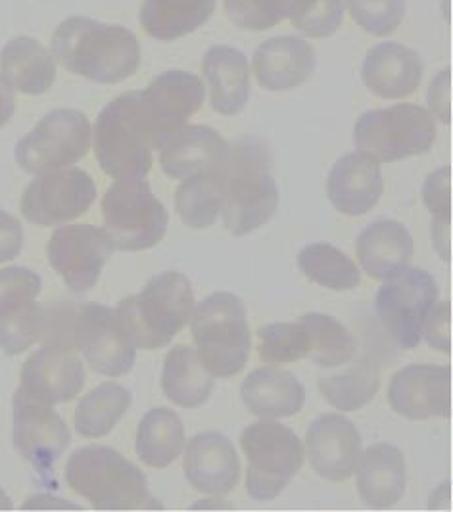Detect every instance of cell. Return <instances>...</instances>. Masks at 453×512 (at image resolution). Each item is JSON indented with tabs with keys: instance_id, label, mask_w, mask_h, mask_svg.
I'll return each mask as SVG.
<instances>
[{
	"instance_id": "obj_1",
	"label": "cell",
	"mask_w": 453,
	"mask_h": 512,
	"mask_svg": "<svg viewBox=\"0 0 453 512\" xmlns=\"http://www.w3.org/2000/svg\"><path fill=\"white\" fill-rule=\"evenodd\" d=\"M43 348L75 351L98 374L120 378L131 373L135 351L114 309L102 303L54 302L43 305Z\"/></svg>"
},
{
	"instance_id": "obj_2",
	"label": "cell",
	"mask_w": 453,
	"mask_h": 512,
	"mask_svg": "<svg viewBox=\"0 0 453 512\" xmlns=\"http://www.w3.org/2000/svg\"><path fill=\"white\" fill-rule=\"evenodd\" d=\"M50 47L64 70L102 85L129 79L143 60L139 39L131 29L87 16H72L58 25Z\"/></svg>"
},
{
	"instance_id": "obj_3",
	"label": "cell",
	"mask_w": 453,
	"mask_h": 512,
	"mask_svg": "<svg viewBox=\"0 0 453 512\" xmlns=\"http://www.w3.org/2000/svg\"><path fill=\"white\" fill-rule=\"evenodd\" d=\"M217 173L223 187L221 219L227 233L246 236L273 219L281 194L271 173V154L262 140L240 137L231 142Z\"/></svg>"
},
{
	"instance_id": "obj_4",
	"label": "cell",
	"mask_w": 453,
	"mask_h": 512,
	"mask_svg": "<svg viewBox=\"0 0 453 512\" xmlns=\"http://www.w3.org/2000/svg\"><path fill=\"white\" fill-rule=\"evenodd\" d=\"M196 309L191 280L179 271L154 275L141 292L123 298L114 309L137 350L156 351L191 323Z\"/></svg>"
},
{
	"instance_id": "obj_5",
	"label": "cell",
	"mask_w": 453,
	"mask_h": 512,
	"mask_svg": "<svg viewBox=\"0 0 453 512\" xmlns=\"http://www.w3.org/2000/svg\"><path fill=\"white\" fill-rule=\"evenodd\" d=\"M66 482L100 511L162 509L143 470L106 445L75 449L66 465Z\"/></svg>"
},
{
	"instance_id": "obj_6",
	"label": "cell",
	"mask_w": 453,
	"mask_h": 512,
	"mask_svg": "<svg viewBox=\"0 0 453 512\" xmlns=\"http://www.w3.org/2000/svg\"><path fill=\"white\" fill-rule=\"evenodd\" d=\"M93 150L100 169L114 181H141L158 146L144 121L137 91L114 98L96 117Z\"/></svg>"
},
{
	"instance_id": "obj_7",
	"label": "cell",
	"mask_w": 453,
	"mask_h": 512,
	"mask_svg": "<svg viewBox=\"0 0 453 512\" xmlns=\"http://www.w3.org/2000/svg\"><path fill=\"white\" fill-rule=\"evenodd\" d=\"M191 330L198 359L214 378H233L246 369L252 330L239 296L214 292L196 303Z\"/></svg>"
},
{
	"instance_id": "obj_8",
	"label": "cell",
	"mask_w": 453,
	"mask_h": 512,
	"mask_svg": "<svg viewBox=\"0 0 453 512\" xmlns=\"http://www.w3.org/2000/svg\"><path fill=\"white\" fill-rule=\"evenodd\" d=\"M240 449L248 461L246 493L254 501L277 499L306 461L304 443L277 420L248 424L240 434Z\"/></svg>"
},
{
	"instance_id": "obj_9",
	"label": "cell",
	"mask_w": 453,
	"mask_h": 512,
	"mask_svg": "<svg viewBox=\"0 0 453 512\" xmlns=\"http://www.w3.org/2000/svg\"><path fill=\"white\" fill-rule=\"evenodd\" d=\"M436 119L419 104H394L365 112L354 125L356 150L377 163L427 154L438 137Z\"/></svg>"
},
{
	"instance_id": "obj_10",
	"label": "cell",
	"mask_w": 453,
	"mask_h": 512,
	"mask_svg": "<svg viewBox=\"0 0 453 512\" xmlns=\"http://www.w3.org/2000/svg\"><path fill=\"white\" fill-rule=\"evenodd\" d=\"M102 221L116 250L143 252L164 240L169 213L144 179L116 181L102 198Z\"/></svg>"
},
{
	"instance_id": "obj_11",
	"label": "cell",
	"mask_w": 453,
	"mask_h": 512,
	"mask_svg": "<svg viewBox=\"0 0 453 512\" xmlns=\"http://www.w3.org/2000/svg\"><path fill=\"white\" fill-rule=\"evenodd\" d=\"M93 146V125L79 110L58 108L43 117L16 146V163L41 175L81 162Z\"/></svg>"
},
{
	"instance_id": "obj_12",
	"label": "cell",
	"mask_w": 453,
	"mask_h": 512,
	"mask_svg": "<svg viewBox=\"0 0 453 512\" xmlns=\"http://www.w3.org/2000/svg\"><path fill=\"white\" fill-rule=\"evenodd\" d=\"M440 302V288L434 277L415 267L382 280L377 309L392 340L402 350L419 346L421 326L430 309Z\"/></svg>"
},
{
	"instance_id": "obj_13",
	"label": "cell",
	"mask_w": 453,
	"mask_h": 512,
	"mask_svg": "<svg viewBox=\"0 0 453 512\" xmlns=\"http://www.w3.org/2000/svg\"><path fill=\"white\" fill-rule=\"evenodd\" d=\"M93 177L79 167H64L37 175L22 194V215L39 227L68 225L95 204Z\"/></svg>"
},
{
	"instance_id": "obj_14",
	"label": "cell",
	"mask_w": 453,
	"mask_h": 512,
	"mask_svg": "<svg viewBox=\"0 0 453 512\" xmlns=\"http://www.w3.org/2000/svg\"><path fill=\"white\" fill-rule=\"evenodd\" d=\"M139 94V106L156 146L189 125L202 108L206 87L191 71L169 70L156 75Z\"/></svg>"
},
{
	"instance_id": "obj_15",
	"label": "cell",
	"mask_w": 453,
	"mask_h": 512,
	"mask_svg": "<svg viewBox=\"0 0 453 512\" xmlns=\"http://www.w3.org/2000/svg\"><path fill=\"white\" fill-rule=\"evenodd\" d=\"M114 250V242L104 229L75 223L50 236L47 259L70 290L87 292L95 288Z\"/></svg>"
},
{
	"instance_id": "obj_16",
	"label": "cell",
	"mask_w": 453,
	"mask_h": 512,
	"mask_svg": "<svg viewBox=\"0 0 453 512\" xmlns=\"http://www.w3.org/2000/svg\"><path fill=\"white\" fill-rule=\"evenodd\" d=\"M12 438L18 453L39 472H48L72 442V432L52 405L16 392Z\"/></svg>"
},
{
	"instance_id": "obj_17",
	"label": "cell",
	"mask_w": 453,
	"mask_h": 512,
	"mask_svg": "<svg viewBox=\"0 0 453 512\" xmlns=\"http://www.w3.org/2000/svg\"><path fill=\"white\" fill-rule=\"evenodd\" d=\"M388 403L409 420L448 419L452 415V369L448 365H407L392 376Z\"/></svg>"
},
{
	"instance_id": "obj_18",
	"label": "cell",
	"mask_w": 453,
	"mask_h": 512,
	"mask_svg": "<svg viewBox=\"0 0 453 512\" xmlns=\"http://www.w3.org/2000/svg\"><path fill=\"white\" fill-rule=\"evenodd\" d=\"M306 459L311 468L329 482H344L358 470L363 442L358 426L344 415L327 413L313 420L306 430Z\"/></svg>"
},
{
	"instance_id": "obj_19",
	"label": "cell",
	"mask_w": 453,
	"mask_h": 512,
	"mask_svg": "<svg viewBox=\"0 0 453 512\" xmlns=\"http://www.w3.org/2000/svg\"><path fill=\"white\" fill-rule=\"evenodd\" d=\"M83 388L85 367L81 357L75 351L43 348L27 357L18 392L54 407L72 401Z\"/></svg>"
},
{
	"instance_id": "obj_20",
	"label": "cell",
	"mask_w": 453,
	"mask_h": 512,
	"mask_svg": "<svg viewBox=\"0 0 453 512\" xmlns=\"http://www.w3.org/2000/svg\"><path fill=\"white\" fill-rule=\"evenodd\" d=\"M425 77L423 58L404 43L384 41L367 50L361 64V81L382 100H404L417 93Z\"/></svg>"
},
{
	"instance_id": "obj_21",
	"label": "cell",
	"mask_w": 453,
	"mask_h": 512,
	"mask_svg": "<svg viewBox=\"0 0 453 512\" xmlns=\"http://www.w3.org/2000/svg\"><path fill=\"white\" fill-rule=\"evenodd\" d=\"M183 470L196 491L225 495L240 482L239 453L227 436L214 430L200 432L183 449Z\"/></svg>"
},
{
	"instance_id": "obj_22",
	"label": "cell",
	"mask_w": 453,
	"mask_h": 512,
	"mask_svg": "<svg viewBox=\"0 0 453 512\" xmlns=\"http://www.w3.org/2000/svg\"><path fill=\"white\" fill-rule=\"evenodd\" d=\"M325 190L338 213L346 217L367 215L379 206L384 194L381 163L358 150L346 152L333 163Z\"/></svg>"
},
{
	"instance_id": "obj_23",
	"label": "cell",
	"mask_w": 453,
	"mask_h": 512,
	"mask_svg": "<svg viewBox=\"0 0 453 512\" xmlns=\"http://www.w3.org/2000/svg\"><path fill=\"white\" fill-rule=\"evenodd\" d=\"M317 66V52L310 41L281 35L263 41L252 58V75L271 93H285L308 83Z\"/></svg>"
},
{
	"instance_id": "obj_24",
	"label": "cell",
	"mask_w": 453,
	"mask_h": 512,
	"mask_svg": "<svg viewBox=\"0 0 453 512\" xmlns=\"http://www.w3.org/2000/svg\"><path fill=\"white\" fill-rule=\"evenodd\" d=\"M229 140L206 125H185L158 148L160 167L169 179L185 181L219 169L229 152Z\"/></svg>"
},
{
	"instance_id": "obj_25",
	"label": "cell",
	"mask_w": 453,
	"mask_h": 512,
	"mask_svg": "<svg viewBox=\"0 0 453 512\" xmlns=\"http://www.w3.org/2000/svg\"><path fill=\"white\" fill-rule=\"evenodd\" d=\"M407 486L406 455L394 443H375L361 455L356 489L361 501L375 511L396 507Z\"/></svg>"
},
{
	"instance_id": "obj_26",
	"label": "cell",
	"mask_w": 453,
	"mask_h": 512,
	"mask_svg": "<svg viewBox=\"0 0 453 512\" xmlns=\"http://www.w3.org/2000/svg\"><path fill=\"white\" fill-rule=\"evenodd\" d=\"M202 77L208 83L215 114L239 116L252 93V70L246 54L231 45H214L202 58Z\"/></svg>"
},
{
	"instance_id": "obj_27",
	"label": "cell",
	"mask_w": 453,
	"mask_h": 512,
	"mask_svg": "<svg viewBox=\"0 0 453 512\" xmlns=\"http://www.w3.org/2000/svg\"><path fill=\"white\" fill-rule=\"evenodd\" d=\"M240 399L248 413L260 420L288 419L304 409L306 388L290 371L265 365L244 378Z\"/></svg>"
},
{
	"instance_id": "obj_28",
	"label": "cell",
	"mask_w": 453,
	"mask_h": 512,
	"mask_svg": "<svg viewBox=\"0 0 453 512\" xmlns=\"http://www.w3.org/2000/svg\"><path fill=\"white\" fill-rule=\"evenodd\" d=\"M415 242L406 225L396 219H382L365 227L356 238L359 267L373 280H386L409 267Z\"/></svg>"
},
{
	"instance_id": "obj_29",
	"label": "cell",
	"mask_w": 453,
	"mask_h": 512,
	"mask_svg": "<svg viewBox=\"0 0 453 512\" xmlns=\"http://www.w3.org/2000/svg\"><path fill=\"white\" fill-rule=\"evenodd\" d=\"M0 79L12 91L45 94L56 81V58L41 41L16 37L0 52Z\"/></svg>"
},
{
	"instance_id": "obj_30",
	"label": "cell",
	"mask_w": 453,
	"mask_h": 512,
	"mask_svg": "<svg viewBox=\"0 0 453 512\" xmlns=\"http://www.w3.org/2000/svg\"><path fill=\"white\" fill-rule=\"evenodd\" d=\"M160 384L173 405L196 409L214 394L215 378L202 365L192 344H177L167 351Z\"/></svg>"
},
{
	"instance_id": "obj_31",
	"label": "cell",
	"mask_w": 453,
	"mask_h": 512,
	"mask_svg": "<svg viewBox=\"0 0 453 512\" xmlns=\"http://www.w3.org/2000/svg\"><path fill=\"white\" fill-rule=\"evenodd\" d=\"M217 0H144L139 22L144 33L156 41H179L208 24Z\"/></svg>"
},
{
	"instance_id": "obj_32",
	"label": "cell",
	"mask_w": 453,
	"mask_h": 512,
	"mask_svg": "<svg viewBox=\"0 0 453 512\" xmlns=\"http://www.w3.org/2000/svg\"><path fill=\"white\" fill-rule=\"evenodd\" d=\"M185 445V424L173 409L154 407L139 422L135 449L143 465L166 468L183 455Z\"/></svg>"
},
{
	"instance_id": "obj_33",
	"label": "cell",
	"mask_w": 453,
	"mask_h": 512,
	"mask_svg": "<svg viewBox=\"0 0 453 512\" xmlns=\"http://www.w3.org/2000/svg\"><path fill=\"white\" fill-rule=\"evenodd\" d=\"M131 403L133 399L127 388L118 382H104L79 399L73 413L75 430L87 440L104 438L118 426L131 409Z\"/></svg>"
},
{
	"instance_id": "obj_34",
	"label": "cell",
	"mask_w": 453,
	"mask_h": 512,
	"mask_svg": "<svg viewBox=\"0 0 453 512\" xmlns=\"http://www.w3.org/2000/svg\"><path fill=\"white\" fill-rule=\"evenodd\" d=\"M296 263L306 279L333 292H350L361 284L358 263L329 242L304 246Z\"/></svg>"
},
{
	"instance_id": "obj_35",
	"label": "cell",
	"mask_w": 453,
	"mask_h": 512,
	"mask_svg": "<svg viewBox=\"0 0 453 512\" xmlns=\"http://www.w3.org/2000/svg\"><path fill=\"white\" fill-rule=\"evenodd\" d=\"M223 210V187L217 169L212 173L194 175L177 187L175 211L181 221L196 229H210L217 223Z\"/></svg>"
},
{
	"instance_id": "obj_36",
	"label": "cell",
	"mask_w": 453,
	"mask_h": 512,
	"mask_svg": "<svg viewBox=\"0 0 453 512\" xmlns=\"http://www.w3.org/2000/svg\"><path fill=\"white\" fill-rule=\"evenodd\" d=\"M310 336V355L315 365L334 369L350 363L356 353V342L350 330L338 319L325 313H304L298 319Z\"/></svg>"
},
{
	"instance_id": "obj_37",
	"label": "cell",
	"mask_w": 453,
	"mask_h": 512,
	"mask_svg": "<svg viewBox=\"0 0 453 512\" xmlns=\"http://www.w3.org/2000/svg\"><path fill=\"white\" fill-rule=\"evenodd\" d=\"M321 396L340 413H354L365 407L381 390V376L369 363H358L344 373L317 380Z\"/></svg>"
},
{
	"instance_id": "obj_38",
	"label": "cell",
	"mask_w": 453,
	"mask_h": 512,
	"mask_svg": "<svg viewBox=\"0 0 453 512\" xmlns=\"http://www.w3.org/2000/svg\"><path fill=\"white\" fill-rule=\"evenodd\" d=\"M258 355L265 365H290L310 355V336L300 321L271 323L260 330Z\"/></svg>"
},
{
	"instance_id": "obj_39",
	"label": "cell",
	"mask_w": 453,
	"mask_h": 512,
	"mask_svg": "<svg viewBox=\"0 0 453 512\" xmlns=\"http://www.w3.org/2000/svg\"><path fill=\"white\" fill-rule=\"evenodd\" d=\"M288 20L308 39H329L344 25V0H290Z\"/></svg>"
},
{
	"instance_id": "obj_40",
	"label": "cell",
	"mask_w": 453,
	"mask_h": 512,
	"mask_svg": "<svg viewBox=\"0 0 453 512\" xmlns=\"http://www.w3.org/2000/svg\"><path fill=\"white\" fill-rule=\"evenodd\" d=\"M346 12L365 33L388 37L404 24L407 0H344Z\"/></svg>"
},
{
	"instance_id": "obj_41",
	"label": "cell",
	"mask_w": 453,
	"mask_h": 512,
	"mask_svg": "<svg viewBox=\"0 0 453 512\" xmlns=\"http://www.w3.org/2000/svg\"><path fill=\"white\" fill-rule=\"evenodd\" d=\"M43 305L31 303L12 313L0 315V350L6 355H18L41 340Z\"/></svg>"
},
{
	"instance_id": "obj_42",
	"label": "cell",
	"mask_w": 453,
	"mask_h": 512,
	"mask_svg": "<svg viewBox=\"0 0 453 512\" xmlns=\"http://www.w3.org/2000/svg\"><path fill=\"white\" fill-rule=\"evenodd\" d=\"M223 10L231 24L262 33L288 20L290 0H223Z\"/></svg>"
},
{
	"instance_id": "obj_43",
	"label": "cell",
	"mask_w": 453,
	"mask_h": 512,
	"mask_svg": "<svg viewBox=\"0 0 453 512\" xmlns=\"http://www.w3.org/2000/svg\"><path fill=\"white\" fill-rule=\"evenodd\" d=\"M41 288V277L25 267L0 269V315L37 302Z\"/></svg>"
},
{
	"instance_id": "obj_44",
	"label": "cell",
	"mask_w": 453,
	"mask_h": 512,
	"mask_svg": "<svg viewBox=\"0 0 453 512\" xmlns=\"http://www.w3.org/2000/svg\"><path fill=\"white\" fill-rule=\"evenodd\" d=\"M425 208L432 215L430 223H452V167L442 165L429 173L421 188Z\"/></svg>"
},
{
	"instance_id": "obj_45",
	"label": "cell",
	"mask_w": 453,
	"mask_h": 512,
	"mask_svg": "<svg viewBox=\"0 0 453 512\" xmlns=\"http://www.w3.org/2000/svg\"><path fill=\"white\" fill-rule=\"evenodd\" d=\"M452 305L438 302L425 317L421 326V338L427 340L432 350L440 353L452 351Z\"/></svg>"
},
{
	"instance_id": "obj_46",
	"label": "cell",
	"mask_w": 453,
	"mask_h": 512,
	"mask_svg": "<svg viewBox=\"0 0 453 512\" xmlns=\"http://www.w3.org/2000/svg\"><path fill=\"white\" fill-rule=\"evenodd\" d=\"M430 114L442 125L452 123V68H444L440 73L434 75L430 81L429 93Z\"/></svg>"
},
{
	"instance_id": "obj_47",
	"label": "cell",
	"mask_w": 453,
	"mask_h": 512,
	"mask_svg": "<svg viewBox=\"0 0 453 512\" xmlns=\"http://www.w3.org/2000/svg\"><path fill=\"white\" fill-rule=\"evenodd\" d=\"M24 248V229L8 211L0 210V263L14 261Z\"/></svg>"
},
{
	"instance_id": "obj_48",
	"label": "cell",
	"mask_w": 453,
	"mask_h": 512,
	"mask_svg": "<svg viewBox=\"0 0 453 512\" xmlns=\"http://www.w3.org/2000/svg\"><path fill=\"white\" fill-rule=\"evenodd\" d=\"M25 511H43V509H58V511H64V509H79L77 505H73L66 499H58V497H52V495H33L29 497L24 503Z\"/></svg>"
},
{
	"instance_id": "obj_49",
	"label": "cell",
	"mask_w": 453,
	"mask_h": 512,
	"mask_svg": "<svg viewBox=\"0 0 453 512\" xmlns=\"http://www.w3.org/2000/svg\"><path fill=\"white\" fill-rule=\"evenodd\" d=\"M16 112V93L0 79V127L6 125Z\"/></svg>"
},
{
	"instance_id": "obj_50",
	"label": "cell",
	"mask_w": 453,
	"mask_h": 512,
	"mask_svg": "<svg viewBox=\"0 0 453 512\" xmlns=\"http://www.w3.org/2000/svg\"><path fill=\"white\" fill-rule=\"evenodd\" d=\"M210 499H204L200 503H194L192 509H206V511H217V509H233V503L223 501L221 495H208Z\"/></svg>"
},
{
	"instance_id": "obj_51",
	"label": "cell",
	"mask_w": 453,
	"mask_h": 512,
	"mask_svg": "<svg viewBox=\"0 0 453 512\" xmlns=\"http://www.w3.org/2000/svg\"><path fill=\"white\" fill-rule=\"evenodd\" d=\"M14 505H12V499L4 493V489H0V511H8V509H12Z\"/></svg>"
}]
</instances>
